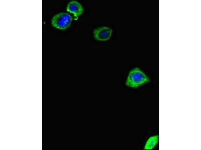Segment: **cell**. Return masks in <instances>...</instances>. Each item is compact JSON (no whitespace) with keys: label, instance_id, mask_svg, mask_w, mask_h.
<instances>
[{"label":"cell","instance_id":"obj_1","mask_svg":"<svg viewBox=\"0 0 201 150\" xmlns=\"http://www.w3.org/2000/svg\"><path fill=\"white\" fill-rule=\"evenodd\" d=\"M149 77L140 68L135 67L129 72L125 82L126 86L130 88H136L150 82Z\"/></svg>","mask_w":201,"mask_h":150},{"label":"cell","instance_id":"obj_2","mask_svg":"<svg viewBox=\"0 0 201 150\" xmlns=\"http://www.w3.org/2000/svg\"><path fill=\"white\" fill-rule=\"evenodd\" d=\"M72 20V18L69 14L64 12L60 13L53 17L52 24L57 28L65 30L70 26Z\"/></svg>","mask_w":201,"mask_h":150},{"label":"cell","instance_id":"obj_3","mask_svg":"<svg viewBox=\"0 0 201 150\" xmlns=\"http://www.w3.org/2000/svg\"><path fill=\"white\" fill-rule=\"evenodd\" d=\"M112 32V28L107 26L100 27L95 29L93 32L94 37L98 40L105 41L109 40Z\"/></svg>","mask_w":201,"mask_h":150},{"label":"cell","instance_id":"obj_4","mask_svg":"<svg viewBox=\"0 0 201 150\" xmlns=\"http://www.w3.org/2000/svg\"><path fill=\"white\" fill-rule=\"evenodd\" d=\"M68 12L73 14L74 16L78 17L83 12V9L81 4L76 1L70 2L68 5L67 8Z\"/></svg>","mask_w":201,"mask_h":150},{"label":"cell","instance_id":"obj_5","mask_svg":"<svg viewBox=\"0 0 201 150\" xmlns=\"http://www.w3.org/2000/svg\"><path fill=\"white\" fill-rule=\"evenodd\" d=\"M159 140V137L158 135L150 136L146 141L144 147V149L149 150L153 149L158 144Z\"/></svg>","mask_w":201,"mask_h":150}]
</instances>
